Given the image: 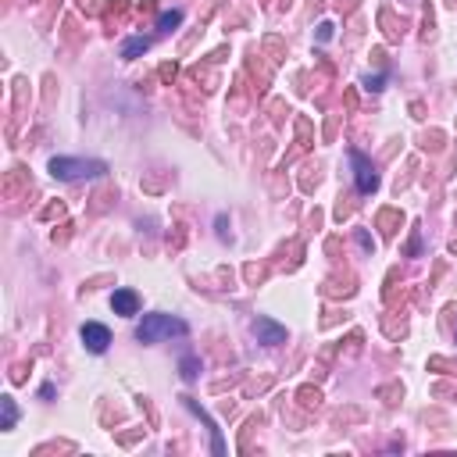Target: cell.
<instances>
[{
	"mask_svg": "<svg viewBox=\"0 0 457 457\" xmlns=\"http://www.w3.org/2000/svg\"><path fill=\"white\" fill-rule=\"evenodd\" d=\"M47 172L61 182H82V179H100L107 175V161L97 158H50Z\"/></svg>",
	"mask_w": 457,
	"mask_h": 457,
	"instance_id": "6da1fadb",
	"label": "cell"
},
{
	"mask_svg": "<svg viewBox=\"0 0 457 457\" xmlns=\"http://www.w3.org/2000/svg\"><path fill=\"white\" fill-rule=\"evenodd\" d=\"M190 325L182 318H172V315H143V322L136 325V340L140 343H161V340H172V336H186Z\"/></svg>",
	"mask_w": 457,
	"mask_h": 457,
	"instance_id": "7a4b0ae2",
	"label": "cell"
},
{
	"mask_svg": "<svg viewBox=\"0 0 457 457\" xmlns=\"http://www.w3.org/2000/svg\"><path fill=\"white\" fill-rule=\"evenodd\" d=\"M350 165H354V179H357V190L361 193H375L379 190V175L372 168V161L361 154V150H350Z\"/></svg>",
	"mask_w": 457,
	"mask_h": 457,
	"instance_id": "3957f363",
	"label": "cell"
},
{
	"mask_svg": "<svg viewBox=\"0 0 457 457\" xmlns=\"http://www.w3.org/2000/svg\"><path fill=\"white\" fill-rule=\"evenodd\" d=\"M79 336H82V343H86L89 354H104V350L111 347V332H107V325H100V322H86V325L79 329Z\"/></svg>",
	"mask_w": 457,
	"mask_h": 457,
	"instance_id": "277c9868",
	"label": "cell"
},
{
	"mask_svg": "<svg viewBox=\"0 0 457 457\" xmlns=\"http://www.w3.org/2000/svg\"><path fill=\"white\" fill-rule=\"evenodd\" d=\"M250 329H254L257 343H268V347H279V343H286V329H283L279 322L264 318V315H257V318L250 322Z\"/></svg>",
	"mask_w": 457,
	"mask_h": 457,
	"instance_id": "5b68a950",
	"label": "cell"
},
{
	"mask_svg": "<svg viewBox=\"0 0 457 457\" xmlns=\"http://www.w3.org/2000/svg\"><path fill=\"white\" fill-rule=\"evenodd\" d=\"M182 404H186V407H190V411H193V414H197V418H200V421L207 425V429H211V447H215V454H225V440H222V429H218L215 421H211V414H207V411H204V407H200V404H197L193 397H182Z\"/></svg>",
	"mask_w": 457,
	"mask_h": 457,
	"instance_id": "8992f818",
	"label": "cell"
},
{
	"mask_svg": "<svg viewBox=\"0 0 457 457\" xmlns=\"http://www.w3.org/2000/svg\"><path fill=\"white\" fill-rule=\"evenodd\" d=\"M111 308H114V315H136L140 311V297L133 290H114Z\"/></svg>",
	"mask_w": 457,
	"mask_h": 457,
	"instance_id": "52a82bcc",
	"label": "cell"
},
{
	"mask_svg": "<svg viewBox=\"0 0 457 457\" xmlns=\"http://www.w3.org/2000/svg\"><path fill=\"white\" fill-rule=\"evenodd\" d=\"M147 47H150V40H147V36H129L126 43H121V57H126V61H133V57L147 54Z\"/></svg>",
	"mask_w": 457,
	"mask_h": 457,
	"instance_id": "ba28073f",
	"label": "cell"
},
{
	"mask_svg": "<svg viewBox=\"0 0 457 457\" xmlns=\"http://www.w3.org/2000/svg\"><path fill=\"white\" fill-rule=\"evenodd\" d=\"M179 372H182V379H186V382H193V379L200 375V361H197L193 354H186V357L179 361Z\"/></svg>",
	"mask_w": 457,
	"mask_h": 457,
	"instance_id": "9c48e42d",
	"label": "cell"
},
{
	"mask_svg": "<svg viewBox=\"0 0 457 457\" xmlns=\"http://www.w3.org/2000/svg\"><path fill=\"white\" fill-rule=\"evenodd\" d=\"M0 407H4V429H15V421H18V407H15V400L4 397V400H0Z\"/></svg>",
	"mask_w": 457,
	"mask_h": 457,
	"instance_id": "30bf717a",
	"label": "cell"
},
{
	"mask_svg": "<svg viewBox=\"0 0 457 457\" xmlns=\"http://www.w3.org/2000/svg\"><path fill=\"white\" fill-rule=\"evenodd\" d=\"M179 22H182V11H165V15L158 18V25L165 29V33H172V29H175Z\"/></svg>",
	"mask_w": 457,
	"mask_h": 457,
	"instance_id": "8fae6325",
	"label": "cell"
},
{
	"mask_svg": "<svg viewBox=\"0 0 457 457\" xmlns=\"http://www.w3.org/2000/svg\"><path fill=\"white\" fill-rule=\"evenodd\" d=\"M364 82H368V89H382V82H386V79H382V75H375V79H364Z\"/></svg>",
	"mask_w": 457,
	"mask_h": 457,
	"instance_id": "7c38bea8",
	"label": "cell"
}]
</instances>
